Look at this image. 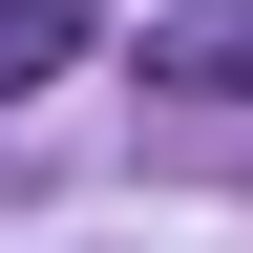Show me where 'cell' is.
I'll return each mask as SVG.
<instances>
[{
    "mask_svg": "<svg viewBox=\"0 0 253 253\" xmlns=\"http://www.w3.org/2000/svg\"><path fill=\"white\" fill-rule=\"evenodd\" d=\"M148 84H190V106H253V0H169V21H148Z\"/></svg>",
    "mask_w": 253,
    "mask_h": 253,
    "instance_id": "obj_1",
    "label": "cell"
},
{
    "mask_svg": "<svg viewBox=\"0 0 253 253\" xmlns=\"http://www.w3.org/2000/svg\"><path fill=\"white\" fill-rule=\"evenodd\" d=\"M84 63V0H0V84H63Z\"/></svg>",
    "mask_w": 253,
    "mask_h": 253,
    "instance_id": "obj_2",
    "label": "cell"
}]
</instances>
